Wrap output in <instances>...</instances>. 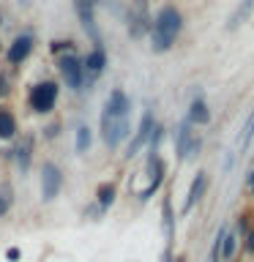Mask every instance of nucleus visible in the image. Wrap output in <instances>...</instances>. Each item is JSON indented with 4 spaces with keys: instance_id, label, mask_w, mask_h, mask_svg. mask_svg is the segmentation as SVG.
<instances>
[{
    "instance_id": "obj_4",
    "label": "nucleus",
    "mask_w": 254,
    "mask_h": 262,
    "mask_svg": "<svg viewBox=\"0 0 254 262\" xmlns=\"http://www.w3.org/2000/svg\"><path fill=\"white\" fill-rule=\"evenodd\" d=\"M101 131H104V142L110 147H118L123 139L129 137V118H112V115H101Z\"/></svg>"
},
{
    "instance_id": "obj_11",
    "label": "nucleus",
    "mask_w": 254,
    "mask_h": 262,
    "mask_svg": "<svg viewBox=\"0 0 254 262\" xmlns=\"http://www.w3.org/2000/svg\"><path fill=\"white\" fill-rule=\"evenodd\" d=\"M205 188H208V178H205V172H197V178H194V183L192 188H188V196H186V205H183V213H188L194 208L197 202L202 200V194H205Z\"/></svg>"
},
{
    "instance_id": "obj_21",
    "label": "nucleus",
    "mask_w": 254,
    "mask_h": 262,
    "mask_svg": "<svg viewBox=\"0 0 254 262\" xmlns=\"http://www.w3.org/2000/svg\"><path fill=\"white\" fill-rule=\"evenodd\" d=\"M164 232L172 237V210H170V200H164Z\"/></svg>"
},
{
    "instance_id": "obj_14",
    "label": "nucleus",
    "mask_w": 254,
    "mask_h": 262,
    "mask_svg": "<svg viewBox=\"0 0 254 262\" xmlns=\"http://www.w3.org/2000/svg\"><path fill=\"white\" fill-rule=\"evenodd\" d=\"M251 11H254V0H243V3H241V6H238L235 11H232V16H229L227 28H229V30H235L238 25H243L246 19H249Z\"/></svg>"
},
{
    "instance_id": "obj_13",
    "label": "nucleus",
    "mask_w": 254,
    "mask_h": 262,
    "mask_svg": "<svg viewBox=\"0 0 254 262\" xmlns=\"http://www.w3.org/2000/svg\"><path fill=\"white\" fill-rule=\"evenodd\" d=\"M188 120L197 123V126H208L210 123V112H208V104L202 98H194L192 106H188Z\"/></svg>"
},
{
    "instance_id": "obj_5",
    "label": "nucleus",
    "mask_w": 254,
    "mask_h": 262,
    "mask_svg": "<svg viewBox=\"0 0 254 262\" xmlns=\"http://www.w3.org/2000/svg\"><path fill=\"white\" fill-rule=\"evenodd\" d=\"M60 74L66 79V85L74 90H82V79H85V69H82V60L74 55H66L60 60Z\"/></svg>"
},
{
    "instance_id": "obj_22",
    "label": "nucleus",
    "mask_w": 254,
    "mask_h": 262,
    "mask_svg": "<svg viewBox=\"0 0 254 262\" xmlns=\"http://www.w3.org/2000/svg\"><path fill=\"white\" fill-rule=\"evenodd\" d=\"M251 134H254V115H251V118H249V123H246V131H243V137L249 139Z\"/></svg>"
},
{
    "instance_id": "obj_1",
    "label": "nucleus",
    "mask_w": 254,
    "mask_h": 262,
    "mask_svg": "<svg viewBox=\"0 0 254 262\" xmlns=\"http://www.w3.org/2000/svg\"><path fill=\"white\" fill-rule=\"evenodd\" d=\"M183 28V16L175 6H164L153 19V28H151V36H153V49L156 52H167V49L175 44L178 33Z\"/></svg>"
},
{
    "instance_id": "obj_18",
    "label": "nucleus",
    "mask_w": 254,
    "mask_h": 262,
    "mask_svg": "<svg viewBox=\"0 0 254 262\" xmlns=\"http://www.w3.org/2000/svg\"><path fill=\"white\" fill-rule=\"evenodd\" d=\"M30 147H33V139L28 137V139H25V145L19 147V150H16V161H19V167H22V169H28V167H30Z\"/></svg>"
},
{
    "instance_id": "obj_3",
    "label": "nucleus",
    "mask_w": 254,
    "mask_h": 262,
    "mask_svg": "<svg viewBox=\"0 0 254 262\" xmlns=\"http://www.w3.org/2000/svg\"><path fill=\"white\" fill-rule=\"evenodd\" d=\"M60 186H63V172L57 164L47 161L44 167H41V196H44V202H52L57 194H60Z\"/></svg>"
},
{
    "instance_id": "obj_26",
    "label": "nucleus",
    "mask_w": 254,
    "mask_h": 262,
    "mask_svg": "<svg viewBox=\"0 0 254 262\" xmlns=\"http://www.w3.org/2000/svg\"><path fill=\"white\" fill-rule=\"evenodd\" d=\"M251 191H254V175H251Z\"/></svg>"
},
{
    "instance_id": "obj_17",
    "label": "nucleus",
    "mask_w": 254,
    "mask_h": 262,
    "mask_svg": "<svg viewBox=\"0 0 254 262\" xmlns=\"http://www.w3.org/2000/svg\"><path fill=\"white\" fill-rule=\"evenodd\" d=\"M112 202H115V186L112 183H104L101 188H98V205H101V210H107Z\"/></svg>"
},
{
    "instance_id": "obj_23",
    "label": "nucleus",
    "mask_w": 254,
    "mask_h": 262,
    "mask_svg": "<svg viewBox=\"0 0 254 262\" xmlns=\"http://www.w3.org/2000/svg\"><path fill=\"white\" fill-rule=\"evenodd\" d=\"M8 210V200H6V196L3 194H0V216H3V213Z\"/></svg>"
},
{
    "instance_id": "obj_24",
    "label": "nucleus",
    "mask_w": 254,
    "mask_h": 262,
    "mask_svg": "<svg viewBox=\"0 0 254 262\" xmlns=\"http://www.w3.org/2000/svg\"><path fill=\"white\" fill-rule=\"evenodd\" d=\"M246 246H249V249H251V251H254V232H251V235H249V243H246Z\"/></svg>"
},
{
    "instance_id": "obj_10",
    "label": "nucleus",
    "mask_w": 254,
    "mask_h": 262,
    "mask_svg": "<svg viewBox=\"0 0 254 262\" xmlns=\"http://www.w3.org/2000/svg\"><path fill=\"white\" fill-rule=\"evenodd\" d=\"M151 131H153V112H145L142 115V123H139V128H137V137L131 139V145H129V153H126L129 159L147 142V139H151Z\"/></svg>"
},
{
    "instance_id": "obj_19",
    "label": "nucleus",
    "mask_w": 254,
    "mask_h": 262,
    "mask_svg": "<svg viewBox=\"0 0 254 262\" xmlns=\"http://www.w3.org/2000/svg\"><path fill=\"white\" fill-rule=\"evenodd\" d=\"M88 147H90V128L88 126H79L77 128V150L79 153H88Z\"/></svg>"
},
{
    "instance_id": "obj_15",
    "label": "nucleus",
    "mask_w": 254,
    "mask_h": 262,
    "mask_svg": "<svg viewBox=\"0 0 254 262\" xmlns=\"http://www.w3.org/2000/svg\"><path fill=\"white\" fill-rule=\"evenodd\" d=\"M16 131V120L8 110H0V139H11Z\"/></svg>"
},
{
    "instance_id": "obj_25",
    "label": "nucleus",
    "mask_w": 254,
    "mask_h": 262,
    "mask_svg": "<svg viewBox=\"0 0 254 262\" xmlns=\"http://www.w3.org/2000/svg\"><path fill=\"white\" fill-rule=\"evenodd\" d=\"M0 93H6V79L0 77Z\"/></svg>"
},
{
    "instance_id": "obj_7",
    "label": "nucleus",
    "mask_w": 254,
    "mask_h": 262,
    "mask_svg": "<svg viewBox=\"0 0 254 262\" xmlns=\"http://www.w3.org/2000/svg\"><path fill=\"white\" fill-rule=\"evenodd\" d=\"M147 169H151V183H147V188L139 191V200H151V196L159 191V186L164 180V164L156 153H151V159H147Z\"/></svg>"
},
{
    "instance_id": "obj_12",
    "label": "nucleus",
    "mask_w": 254,
    "mask_h": 262,
    "mask_svg": "<svg viewBox=\"0 0 254 262\" xmlns=\"http://www.w3.org/2000/svg\"><path fill=\"white\" fill-rule=\"evenodd\" d=\"M104 66H107V55H104L101 47H96L93 52H90L85 60H82V69H85V74H93V77H98V74L104 71Z\"/></svg>"
},
{
    "instance_id": "obj_8",
    "label": "nucleus",
    "mask_w": 254,
    "mask_h": 262,
    "mask_svg": "<svg viewBox=\"0 0 254 262\" xmlns=\"http://www.w3.org/2000/svg\"><path fill=\"white\" fill-rule=\"evenodd\" d=\"M104 112L107 115H112V118H129V112H131V104H129V98L126 93H123L120 88H115L110 98H107V106H104Z\"/></svg>"
},
{
    "instance_id": "obj_6",
    "label": "nucleus",
    "mask_w": 254,
    "mask_h": 262,
    "mask_svg": "<svg viewBox=\"0 0 254 262\" xmlns=\"http://www.w3.org/2000/svg\"><path fill=\"white\" fill-rule=\"evenodd\" d=\"M96 6H98V0H74V8H77V14H79L82 28L90 33V38H93L96 44H101V36H98L96 19H93V8H96Z\"/></svg>"
},
{
    "instance_id": "obj_2",
    "label": "nucleus",
    "mask_w": 254,
    "mask_h": 262,
    "mask_svg": "<svg viewBox=\"0 0 254 262\" xmlns=\"http://www.w3.org/2000/svg\"><path fill=\"white\" fill-rule=\"evenodd\" d=\"M55 101H57V85L55 82H38L36 88L30 90V106L33 112H52L55 110Z\"/></svg>"
},
{
    "instance_id": "obj_9",
    "label": "nucleus",
    "mask_w": 254,
    "mask_h": 262,
    "mask_svg": "<svg viewBox=\"0 0 254 262\" xmlns=\"http://www.w3.org/2000/svg\"><path fill=\"white\" fill-rule=\"evenodd\" d=\"M30 49H33V36H28V33H25V36H16L14 38V44L8 47V52H6V57H8V63H22L25 57L30 55Z\"/></svg>"
},
{
    "instance_id": "obj_27",
    "label": "nucleus",
    "mask_w": 254,
    "mask_h": 262,
    "mask_svg": "<svg viewBox=\"0 0 254 262\" xmlns=\"http://www.w3.org/2000/svg\"><path fill=\"white\" fill-rule=\"evenodd\" d=\"M175 262H183V257H178V259H175Z\"/></svg>"
},
{
    "instance_id": "obj_20",
    "label": "nucleus",
    "mask_w": 254,
    "mask_h": 262,
    "mask_svg": "<svg viewBox=\"0 0 254 262\" xmlns=\"http://www.w3.org/2000/svg\"><path fill=\"white\" fill-rule=\"evenodd\" d=\"M235 246H238V237L235 235H224V243H221V257L229 259L235 254Z\"/></svg>"
},
{
    "instance_id": "obj_16",
    "label": "nucleus",
    "mask_w": 254,
    "mask_h": 262,
    "mask_svg": "<svg viewBox=\"0 0 254 262\" xmlns=\"http://www.w3.org/2000/svg\"><path fill=\"white\" fill-rule=\"evenodd\" d=\"M188 145H192V131H188V123H183V126L178 128V142H175V150H178L180 159H186Z\"/></svg>"
}]
</instances>
